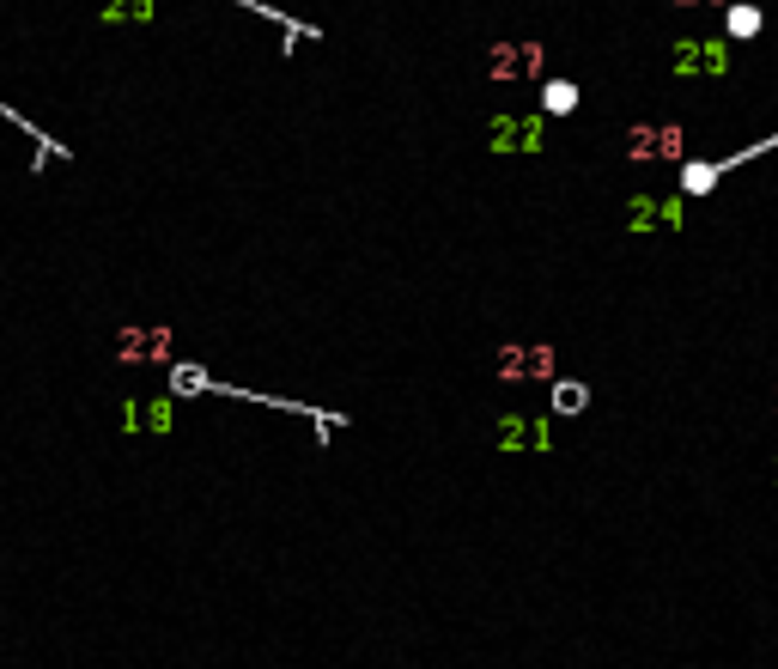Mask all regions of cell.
Returning <instances> with one entry per match:
<instances>
[{
  "instance_id": "cell-4",
  "label": "cell",
  "mask_w": 778,
  "mask_h": 669,
  "mask_svg": "<svg viewBox=\"0 0 778 669\" xmlns=\"http://www.w3.org/2000/svg\"><path fill=\"white\" fill-rule=\"evenodd\" d=\"M171 347H165V335H152V329H128L122 335V359L128 365H146V359H165Z\"/></svg>"
},
{
  "instance_id": "cell-2",
  "label": "cell",
  "mask_w": 778,
  "mask_h": 669,
  "mask_svg": "<svg viewBox=\"0 0 778 669\" xmlns=\"http://www.w3.org/2000/svg\"><path fill=\"white\" fill-rule=\"evenodd\" d=\"M493 146L499 153H529V146H541V116H499Z\"/></svg>"
},
{
  "instance_id": "cell-6",
  "label": "cell",
  "mask_w": 778,
  "mask_h": 669,
  "mask_svg": "<svg viewBox=\"0 0 778 669\" xmlns=\"http://www.w3.org/2000/svg\"><path fill=\"white\" fill-rule=\"evenodd\" d=\"M675 213H681V201H633V226H663Z\"/></svg>"
},
{
  "instance_id": "cell-3",
  "label": "cell",
  "mask_w": 778,
  "mask_h": 669,
  "mask_svg": "<svg viewBox=\"0 0 778 669\" xmlns=\"http://www.w3.org/2000/svg\"><path fill=\"white\" fill-rule=\"evenodd\" d=\"M675 67H681V73H724V67H730V43H687V49L675 55Z\"/></svg>"
},
{
  "instance_id": "cell-1",
  "label": "cell",
  "mask_w": 778,
  "mask_h": 669,
  "mask_svg": "<svg viewBox=\"0 0 778 669\" xmlns=\"http://www.w3.org/2000/svg\"><path fill=\"white\" fill-rule=\"evenodd\" d=\"M772 146H778V134H772V140H754V146H742V153H736V159H712V165H687V171H681V189H687V195H706V189H712V183H718L724 171H736V165H748V159H760V153H772Z\"/></svg>"
},
{
  "instance_id": "cell-7",
  "label": "cell",
  "mask_w": 778,
  "mask_h": 669,
  "mask_svg": "<svg viewBox=\"0 0 778 669\" xmlns=\"http://www.w3.org/2000/svg\"><path fill=\"white\" fill-rule=\"evenodd\" d=\"M724 31H730V37H754V31H760V7H730V13H724Z\"/></svg>"
},
{
  "instance_id": "cell-8",
  "label": "cell",
  "mask_w": 778,
  "mask_h": 669,
  "mask_svg": "<svg viewBox=\"0 0 778 669\" xmlns=\"http://www.w3.org/2000/svg\"><path fill=\"white\" fill-rule=\"evenodd\" d=\"M554 390H560V396H554V408H560V414H578V408L590 402V390H584V384H554Z\"/></svg>"
},
{
  "instance_id": "cell-5",
  "label": "cell",
  "mask_w": 778,
  "mask_h": 669,
  "mask_svg": "<svg viewBox=\"0 0 778 669\" xmlns=\"http://www.w3.org/2000/svg\"><path fill=\"white\" fill-rule=\"evenodd\" d=\"M578 104V86L572 80H548V86H541V110H548V116H566Z\"/></svg>"
}]
</instances>
